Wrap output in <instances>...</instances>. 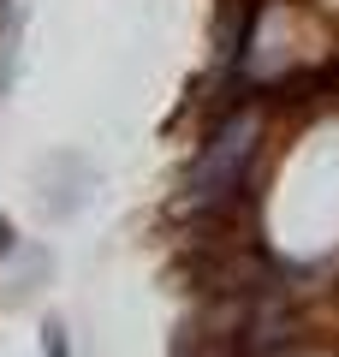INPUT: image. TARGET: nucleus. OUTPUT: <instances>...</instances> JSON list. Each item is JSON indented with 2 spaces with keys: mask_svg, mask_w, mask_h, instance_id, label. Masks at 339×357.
<instances>
[{
  "mask_svg": "<svg viewBox=\"0 0 339 357\" xmlns=\"http://www.w3.org/2000/svg\"><path fill=\"white\" fill-rule=\"evenodd\" d=\"M250 149H256V119L250 114H232L220 131H214V143L197 155L190 185H185V203L190 208H226V203H232V191H244Z\"/></svg>",
  "mask_w": 339,
  "mask_h": 357,
  "instance_id": "obj_1",
  "label": "nucleus"
},
{
  "mask_svg": "<svg viewBox=\"0 0 339 357\" xmlns=\"http://www.w3.org/2000/svg\"><path fill=\"white\" fill-rule=\"evenodd\" d=\"M6 256H18V232H13V220L0 215V262H6Z\"/></svg>",
  "mask_w": 339,
  "mask_h": 357,
  "instance_id": "obj_4",
  "label": "nucleus"
},
{
  "mask_svg": "<svg viewBox=\"0 0 339 357\" xmlns=\"http://www.w3.org/2000/svg\"><path fill=\"white\" fill-rule=\"evenodd\" d=\"M42 178H48V215L54 220H72L77 208H84V197H89V185H96V173H89V161L84 155H54L48 167H42Z\"/></svg>",
  "mask_w": 339,
  "mask_h": 357,
  "instance_id": "obj_2",
  "label": "nucleus"
},
{
  "mask_svg": "<svg viewBox=\"0 0 339 357\" xmlns=\"http://www.w3.org/2000/svg\"><path fill=\"white\" fill-rule=\"evenodd\" d=\"M42 351L48 357H72V340H66L60 321H42Z\"/></svg>",
  "mask_w": 339,
  "mask_h": 357,
  "instance_id": "obj_3",
  "label": "nucleus"
}]
</instances>
